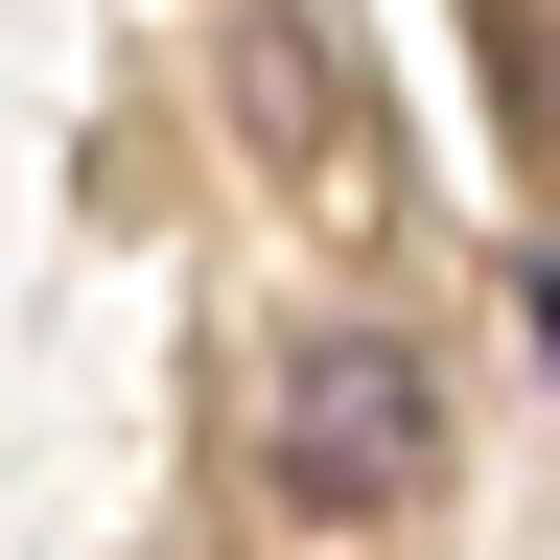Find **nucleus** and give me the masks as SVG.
I'll use <instances>...</instances> for the list:
<instances>
[{
    "label": "nucleus",
    "mask_w": 560,
    "mask_h": 560,
    "mask_svg": "<svg viewBox=\"0 0 560 560\" xmlns=\"http://www.w3.org/2000/svg\"><path fill=\"white\" fill-rule=\"evenodd\" d=\"M257 444H280V490H304V514H397V490L444 467V374H420L397 327H327V350H280Z\"/></svg>",
    "instance_id": "f257e3e1"
},
{
    "label": "nucleus",
    "mask_w": 560,
    "mask_h": 560,
    "mask_svg": "<svg viewBox=\"0 0 560 560\" xmlns=\"http://www.w3.org/2000/svg\"><path fill=\"white\" fill-rule=\"evenodd\" d=\"M234 117H257V140H304V187H327V210H374V94H350V47L304 24V0H257V24H234Z\"/></svg>",
    "instance_id": "f03ea898"
},
{
    "label": "nucleus",
    "mask_w": 560,
    "mask_h": 560,
    "mask_svg": "<svg viewBox=\"0 0 560 560\" xmlns=\"http://www.w3.org/2000/svg\"><path fill=\"white\" fill-rule=\"evenodd\" d=\"M537 350H560V280H537Z\"/></svg>",
    "instance_id": "7ed1b4c3"
}]
</instances>
